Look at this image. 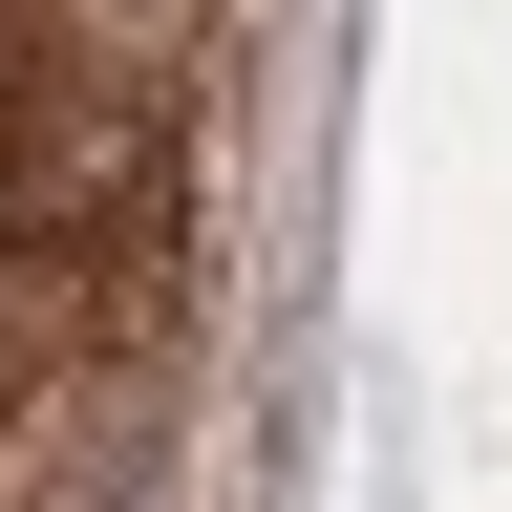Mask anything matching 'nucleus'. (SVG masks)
Segmentation results:
<instances>
[{
  "instance_id": "1",
  "label": "nucleus",
  "mask_w": 512,
  "mask_h": 512,
  "mask_svg": "<svg viewBox=\"0 0 512 512\" xmlns=\"http://www.w3.org/2000/svg\"><path fill=\"white\" fill-rule=\"evenodd\" d=\"M171 427H150V363H64L0 406V512H150Z\"/></svg>"
},
{
  "instance_id": "2",
  "label": "nucleus",
  "mask_w": 512,
  "mask_h": 512,
  "mask_svg": "<svg viewBox=\"0 0 512 512\" xmlns=\"http://www.w3.org/2000/svg\"><path fill=\"white\" fill-rule=\"evenodd\" d=\"M22 107H43V64H22V0H0V171H22Z\"/></svg>"
}]
</instances>
